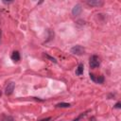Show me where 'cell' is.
Segmentation results:
<instances>
[{
	"mask_svg": "<svg viewBox=\"0 0 121 121\" xmlns=\"http://www.w3.org/2000/svg\"><path fill=\"white\" fill-rule=\"evenodd\" d=\"M14 87H15V83H14V82H9V83L7 85L6 90H5L6 95H11L12 92H13V90H14Z\"/></svg>",
	"mask_w": 121,
	"mask_h": 121,
	"instance_id": "obj_5",
	"label": "cell"
},
{
	"mask_svg": "<svg viewBox=\"0 0 121 121\" xmlns=\"http://www.w3.org/2000/svg\"><path fill=\"white\" fill-rule=\"evenodd\" d=\"M58 108H69L71 105L69 103H65V102H60V103H58L56 105Z\"/></svg>",
	"mask_w": 121,
	"mask_h": 121,
	"instance_id": "obj_9",
	"label": "cell"
},
{
	"mask_svg": "<svg viewBox=\"0 0 121 121\" xmlns=\"http://www.w3.org/2000/svg\"><path fill=\"white\" fill-rule=\"evenodd\" d=\"M0 42H1V30H0Z\"/></svg>",
	"mask_w": 121,
	"mask_h": 121,
	"instance_id": "obj_15",
	"label": "cell"
},
{
	"mask_svg": "<svg viewBox=\"0 0 121 121\" xmlns=\"http://www.w3.org/2000/svg\"><path fill=\"white\" fill-rule=\"evenodd\" d=\"M51 118L50 117H47V118H44V119H42V120H40V121H49Z\"/></svg>",
	"mask_w": 121,
	"mask_h": 121,
	"instance_id": "obj_13",
	"label": "cell"
},
{
	"mask_svg": "<svg viewBox=\"0 0 121 121\" xmlns=\"http://www.w3.org/2000/svg\"><path fill=\"white\" fill-rule=\"evenodd\" d=\"M45 57H46L47 59H49L51 61H53V62H57V60H56V59H55V58H52L51 56H49V55H47V54H45Z\"/></svg>",
	"mask_w": 121,
	"mask_h": 121,
	"instance_id": "obj_11",
	"label": "cell"
},
{
	"mask_svg": "<svg viewBox=\"0 0 121 121\" xmlns=\"http://www.w3.org/2000/svg\"><path fill=\"white\" fill-rule=\"evenodd\" d=\"M86 4L91 7H101V6H103L104 2L100 1V0H91V1H87Z\"/></svg>",
	"mask_w": 121,
	"mask_h": 121,
	"instance_id": "obj_4",
	"label": "cell"
},
{
	"mask_svg": "<svg viewBox=\"0 0 121 121\" xmlns=\"http://www.w3.org/2000/svg\"><path fill=\"white\" fill-rule=\"evenodd\" d=\"M90 78L93 81H95L96 83H103L104 82V77L103 76H95L94 74L90 73Z\"/></svg>",
	"mask_w": 121,
	"mask_h": 121,
	"instance_id": "obj_3",
	"label": "cell"
},
{
	"mask_svg": "<svg viewBox=\"0 0 121 121\" xmlns=\"http://www.w3.org/2000/svg\"><path fill=\"white\" fill-rule=\"evenodd\" d=\"M91 120H92V121H95V117H91V118H90V121H91Z\"/></svg>",
	"mask_w": 121,
	"mask_h": 121,
	"instance_id": "obj_14",
	"label": "cell"
},
{
	"mask_svg": "<svg viewBox=\"0 0 121 121\" xmlns=\"http://www.w3.org/2000/svg\"><path fill=\"white\" fill-rule=\"evenodd\" d=\"M89 64H90V67H91V68H96V67H98L99 64H100L99 58H98L96 55H93V56H91Z\"/></svg>",
	"mask_w": 121,
	"mask_h": 121,
	"instance_id": "obj_1",
	"label": "cell"
},
{
	"mask_svg": "<svg viewBox=\"0 0 121 121\" xmlns=\"http://www.w3.org/2000/svg\"><path fill=\"white\" fill-rule=\"evenodd\" d=\"M83 64L82 63H80V64H78V68L76 69V75H78V76H80V75H82L83 74Z\"/></svg>",
	"mask_w": 121,
	"mask_h": 121,
	"instance_id": "obj_8",
	"label": "cell"
},
{
	"mask_svg": "<svg viewBox=\"0 0 121 121\" xmlns=\"http://www.w3.org/2000/svg\"><path fill=\"white\" fill-rule=\"evenodd\" d=\"M81 11H82L81 6L78 4V5H76V6L73 8V9H72V14H73L74 16H78V15H79V14L81 13Z\"/></svg>",
	"mask_w": 121,
	"mask_h": 121,
	"instance_id": "obj_6",
	"label": "cell"
},
{
	"mask_svg": "<svg viewBox=\"0 0 121 121\" xmlns=\"http://www.w3.org/2000/svg\"><path fill=\"white\" fill-rule=\"evenodd\" d=\"M11 60L13 61H19L20 60V53L18 51H13L11 54Z\"/></svg>",
	"mask_w": 121,
	"mask_h": 121,
	"instance_id": "obj_7",
	"label": "cell"
},
{
	"mask_svg": "<svg viewBox=\"0 0 121 121\" xmlns=\"http://www.w3.org/2000/svg\"><path fill=\"white\" fill-rule=\"evenodd\" d=\"M1 95H2V92H1V91H0V96H1Z\"/></svg>",
	"mask_w": 121,
	"mask_h": 121,
	"instance_id": "obj_16",
	"label": "cell"
},
{
	"mask_svg": "<svg viewBox=\"0 0 121 121\" xmlns=\"http://www.w3.org/2000/svg\"><path fill=\"white\" fill-rule=\"evenodd\" d=\"M120 105H121V104H120V102H117V103L115 104L114 108H116V109H119V108H120Z\"/></svg>",
	"mask_w": 121,
	"mask_h": 121,
	"instance_id": "obj_12",
	"label": "cell"
},
{
	"mask_svg": "<svg viewBox=\"0 0 121 121\" xmlns=\"http://www.w3.org/2000/svg\"><path fill=\"white\" fill-rule=\"evenodd\" d=\"M84 51H85V49H84L81 45H75V46H73V47L71 48V52H72L73 54L78 55V56L84 54Z\"/></svg>",
	"mask_w": 121,
	"mask_h": 121,
	"instance_id": "obj_2",
	"label": "cell"
},
{
	"mask_svg": "<svg viewBox=\"0 0 121 121\" xmlns=\"http://www.w3.org/2000/svg\"><path fill=\"white\" fill-rule=\"evenodd\" d=\"M0 121H14V118L9 115H3Z\"/></svg>",
	"mask_w": 121,
	"mask_h": 121,
	"instance_id": "obj_10",
	"label": "cell"
}]
</instances>
